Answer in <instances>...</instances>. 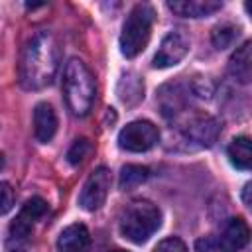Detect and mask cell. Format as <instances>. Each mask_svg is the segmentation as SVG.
<instances>
[{
  "instance_id": "1",
  "label": "cell",
  "mask_w": 252,
  "mask_h": 252,
  "mask_svg": "<svg viewBox=\"0 0 252 252\" xmlns=\"http://www.w3.org/2000/svg\"><path fill=\"white\" fill-rule=\"evenodd\" d=\"M59 67L57 39L41 30L35 32L24 45L20 57V83L28 91H39L53 83Z\"/></svg>"
},
{
  "instance_id": "2",
  "label": "cell",
  "mask_w": 252,
  "mask_h": 252,
  "mask_svg": "<svg viewBox=\"0 0 252 252\" xmlns=\"http://www.w3.org/2000/svg\"><path fill=\"white\" fill-rule=\"evenodd\" d=\"M96 85L91 69L77 57L69 59L63 71V96L73 116H85L93 108Z\"/></svg>"
},
{
  "instance_id": "3",
  "label": "cell",
  "mask_w": 252,
  "mask_h": 252,
  "mask_svg": "<svg viewBox=\"0 0 252 252\" xmlns=\"http://www.w3.org/2000/svg\"><path fill=\"white\" fill-rule=\"evenodd\" d=\"M161 224V213L152 201H134L126 207L120 219V232L134 244L146 242Z\"/></svg>"
},
{
  "instance_id": "4",
  "label": "cell",
  "mask_w": 252,
  "mask_h": 252,
  "mask_svg": "<svg viewBox=\"0 0 252 252\" xmlns=\"http://www.w3.org/2000/svg\"><path fill=\"white\" fill-rule=\"evenodd\" d=\"M154 16V8L148 4H136L132 8L120 33V51L124 57L132 59L146 49L152 33Z\"/></svg>"
},
{
  "instance_id": "5",
  "label": "cell",
  "mask_w": 252,
  "mask_h": 252,
  "mask_svg": "<svg viewBox=\"0 0 252 252\" xmlns=\"http://www.w3.org/2000/svg\"><path fill=\"white\" fill-rule=\"evenodd\" d=\"M159 140L158 126L148 120H134L126 124L118 134V146L126 152H148Z\"/></svg>"
},
{
  "instance_id": "6",
  "label": "cell",
  "mask_w": 252,
  "mask_h": 252,
  "mask_svg": "<svg viewBox=\"0 0 252 252\" xmlns=\"http://www.w3.org/2000/svg\"><path fill=\"white\" fill-rule=\"evenodd\" d=\"M110 183H112L110 169L96 167L89 175V179L85 181V185H83V191H81V197H79V205L85 211H96V209H100V205L106 201V195L110 191Z\"/></svg>"
},
{
  "instance_id": "7",
  "label": "cell",
  "mask_w": 252,
  "mask_h": 252,
  "mask_svg": "<svg viewBox=\"0 0 252 252\" xmlns=\"http://www.w3.org/2000/svg\"><path fill=\"white\" fill-rule=\"evenodd\" d=\"M189 51V37L181 30H171L159 43L158 53L154 55V67L165 69L171 65H177Z\"/></svg>"
},
{
  "instance_id": "8",
  "label": "cell",
  "mask_w": 252,
  "mask_h": 252,
  "mask_svg": "<svg viewBox=\"0 0 252 252\" xmlns=\"http://www.w3.org/2000/svg\"><path fill=\"white\" fill-rule=\"evenodd\" d=\"M185 138L197 146H213L219 134V124L209 114H193L189 116L181 126Z\"/></svg>"
},
{
  "instance_id": "9",
  "label": "cell",
  "mask_w": 252,
  "mask_h": 252,
  "mask_svg": "<svg viewBox=\"0 0 252 252\" xmlns=\"http://www.w3.org/2000/svg\"><path fill=\"white\" fill-rule=\"evenodd\" d=\"M47 211V203L41 199V197H32L24 203L22 211L18 213V217L12 220L10 224V236L12 238H26L32 228H33V222L43 217V213Z\"/></svg>"
},
{
  "instance_id": "10",
  "label": "cell",
  "mask_w": 252,
  "mask_h": 252,
  "mask_svg": "<svg viewBox=\"0 0 252 252\" xmlns=\"http://www.w3.org/2000/svg\"><path fill=\"white\" fill-rule=\"evenodd\" d=\"M248 236H250V230H248V224L244 219L236 217V219H230L222 232L219 236H215V242H217V250L219 252H238L246 246L248 242Z\"/></svg>"
},
{
  "instance_id": "11",
  "label": "cell",
  "mask_w": 252,
  "mask_h": 252,
  "mask_svg": "<svg viewBox=\"0 0 252 252\" xmlns=\"http://www.w3.org/2000/svg\"><path fill=\"white\" fill-rule=\"evenodd\" d=\"M59 252H91V234L85 224H69L57 238Z\"/></svg>"
},
{
  "instance_id": "12",
  "label": "cell",
  "mask_w": 252,
  "mask_h": 252,
  "mask_svg": "<svg viewBox=\"0 0 252 252\" xmlns=\"http://www.w3.org/2000/svg\"><path fill=\"white\" fill-rule=\"evenodd\" d=\"M57 132V116L51 104L39 102L33 110V136L37 142L47 144Z\"/></svg>"
},
{
  "instance_id": "13",
  "label": "cell",
  "mask_w": 252,
  "mask_h": 252,
  "mask_svg": "<svg viewBox=\"0 0 252 252\" xmlns=\"http://www.w3.org/2000/svg\"><path fill=\"white\" fill-rule=\"evenodd\" d=\"M167 8L183 18H205L222 8L217 0H181V2H167Z\"/></svg>"
},
{
  "instance_id": "14",
  "label": "cell",
  "mask_w": 252,
  "mask_h": 252,
  "mask_svg": "<svg viewBox=\"0 0 252 252\" xmlns=\"http://www.w3.org/2000/svg\"><path fill=\"white\" fill-rule=\"evenodd\" d=\"M187 100H189L187 91L181 85H165L159 91V104H161V112L165 116L177 118L179 114H183Z\"/></svg>"
},
{
  "instance_id": "15",
  "label": "cell",
  "mask_w": 252,
  "mask_h": 252,
  "mask_svg": "<svg viewBox=\"0 0 252 252\" xmlns=\"http://www.w3.org/2000/svg\"><path fill=\"white\" fill-rule=\"evenodd\" d=\"M228 69H230L232 77L238 79L240 83H248L252 79V45H250V41H244L232 53Z\"/></svg>"
},
{
  "instance_id": "16",
  "label": "cell",
  "mask_w": 252,
  "mask_h": 252,
  "mask_svg": "<svg viewBox=\"0 0 252 252\" xmlns=\"http://www.w3.org/2000/svg\"><path fill=\"white\" fill-rule=\"evenodd\" d=\"M118 96L124 104H136L144 98V83L136 73H126L118 83Z\"/></svg>"
},
{
  "instance_id": "17",
  "label": "cell",
  "mask_w": 252,
  "mask_h": 252,
  "mask_svg": "<svg viewBox=\"0 0 252 252\" xmlns=\"http://www.w3.org/2000/svg\"><path fill=\"white\" fill-rule=\"evenodd\" d=\"M228 158L234 167L238 169H250L252 163V148H250V138L248 136H238L228 144Z\"/></svg>"
},
{
  "instance_id": "18",
  "label": "cell",
  "mask_w": 252,
  "mask_h": 252,
  "mask_svg": "<svg viewBox=\"0 0 252 252\" xmlns=\"http://www.w3.org/2000/svg\"><path fill=\"white\" fill-rule=\"evenodd\" d=\"M150 175V169L144 167V165H124L120 169V189H134L138 185H142Z\"/></svg>"
},
{
  "instance_id": "19",
  "label": "cell",
  "mask_w": 252,
  "mask_h": 252,
  "mask_svg": "<svg viewBox=\"0 0 252 252\" xmlns=\"http://www.w3.org/2000/svg\"><path fill=\"white\" fill-rule=\"evenodd\" d=\"M91 152H93L91 140L79 138V140H75L73 146L69 148V152H67V161H69L71 165H79V163H83V161L91 156Z\"/></svg>"
},
{
  "instance_id": "20",
  "label": "cell",
  "mask_w": 252,
  "mask_h": 252,
  "mask_svg": "<svg viewBox=\"0 0 252 252\" xmlns=\"http://www.w3.org/2000/svg\"><path fill=\"white\" fill-rule=\"evenodd\" d=\"M236 35H238V30H236L234 26H228V24L217 26V28L213 30V45H215L217 49H224V47H228V45L234 41Z\"/></svg>"
},
{
  "instance_id": "21",
  "label": "cell",
  "mask_w": 252,
  "mask_h": 252,
  "mask_svg": "<svg viewBox=\"0 0 252 252\" xmlns=\"http://www.w3.org/2000/svg\"><path fill=\"white\" fill-rule=\"evenodd\" d=\"M14 207V189L10 183L0 181V215H6Z\"/></svg>"
},
{
  "instance_id": "22",
  "label": "cell",
  "mask_w": 252,
  "mask_h": 252,
  "mask_svg": "<svg viewBox=\"0 0 252 252\" xmlns=\"http://www.w3.org/2000/svg\"><path fill=\"white\" fill-rule=\"evenodd\" d=\"M154 252H187V246H185V242H183V240H179V238L171 236V238L161 240V242L154 248Z\"/></svg>"
},
{
  "instance_id": "23",
  "label": "cell",
  "mask_w": 252,
  "mask_h": 252,
  "mask_svg": "<svg viewBox=\"0 0 252 252\" xmlns=\"http://www.w3.org/2000/svg\"><path fill=\"white\" fill-rule=\"evenodd\" d=\"M197 252H219L217 250V242H215V238H201L199 242H197Z\"/></svg>"
},
{
  "instance_id": "24",
  "label": "cell",
  "mask_w": 252,
  "mask_h": 252,
  "mask_svg": "<svg viewBox=\"0 0 252 252\" xmlns=\"http://www.w3.org/2000/svg\"><path fill=\"white\" fill-rule=\"evenodd\" d=\"M2 163H4V161H2V156H0V167H2Z\"/></svg>"
},
{
  "instance_id": "25",
  "label": "cell",
  "mask_w": 252,
  "mask_h": 252,
  "mask_svg": "<svg viewBox=\"0 0 252 252\" xmlns=\"http://www.w3.org/2000/svg\"><path fill=\"white\" fill-rule=\"evenodd\" d=\"M112 252H126V250H112Z\"/></svg>"
}]
</instances>
